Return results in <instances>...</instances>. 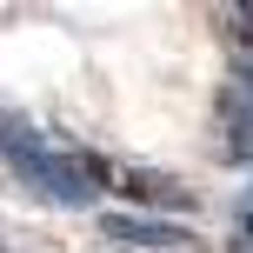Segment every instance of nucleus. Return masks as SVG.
Returning a JSON list of instances; mask_svg holds the SVG:
<instances>
[{
    "label": "nucleus",
    "instance_id": "nucleus-5",
    "mask_svg": "<svg viewBox=\"0 0 253 253\" xmlns=\"http://www.w3.org/2000/svg\"><path fill=\"white\" fill-rule=\"evenodd\" d=\"M233 7H240V27L253 34V0H233Z\"/></svg>",
    "mask_w": 253,
    "mask_h": 253
},
{
    "label": "nucleus",
    "instance_id": "nucleus-4",
    "mask_svg": "<svg viewBox=\"0 0 253 253\" xmlns=\"http://www.w3.org/2000/svg\"><path fill=\"white\" fill-rule=\"evenodd\" d=\"M233 253H253V187L240 193V207H233Z\"/></svg>",
    "mask_w": 253,
    "mask_h": 253
},
{
    "label": "nucleus",
    "instance_id": "nucleus-2",
    "mask_svg": "<svg viewBox=\"0 0 253 253\" xmlns=\"http://www.w3.org/2000/svg\"><path fill=\"white\" fill-rule=\"evenodd\" d=\"M100 233H107L114 247H133V253H173V247H193L187 227H173V220H133V213L100 220Z\"/></svg>",
    "mask_w": 253,
    "mask_h": 253
},
{
    "label": "nucleus",
    "instance_id": "nucleus-1",
    "mask_svg": "<svg viewBox=\"0 0 253 253\" xmlns=\"http://www.w3.org/2000/svg\"><path fill=\"white\" fill-rule=\"evenodd\" d=\"M0 160L34 193H47L53 207H93L107 193V180H114L107 160H93V153H80V147H53L47 133H34V126H20V120H0Z\"/></svg>",
    "mask_w": 253,
    "mask_h": 253
},
{
    "label": "nucleus",
    "instance_id": "nucleus-3",
    "mask_svg": "<svg viewBox=\"0 0 253 253\" xmlns=\"http://www.w3.org/2000/svg\"><path fill=\"white\" fill-rule=\"evenodd\" d=\"M220 147H227V160H253V67H240L227 87V100H220Z\"/></svg>",
    "mask_w": 253,
    "mask_h": 253
}]
</instances>
